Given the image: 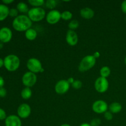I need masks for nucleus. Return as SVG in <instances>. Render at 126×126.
<instances>
[{
  "label": "nucleus",
  "mask_w": 126,
  "mask_h": 126,
  "mask_svg": "<svg viewBox=\"0 0 126 126\" xmlns=\"http://www.w3.org/2000/svg\"><path fill=\"white\" fill-rule=\"evenodd\" d=\"M82 86L83 84H82V81H81L80 80H75L73 83L71 84V86L76 90L80 89L81 88H82Z\"/></svg>",
  "instance_id": "nucleus-26"
},
{
  "label": "nucleus",
  "mask_w": 126,
  "mask_h": 126,
  "mask_svg": "<svg viewBox=\"0 0 126 126\" xmlns=\"http://www.w3.org/2000/svg\"><path fill=\"white\" fill-rule=\"evenodd\" d=\"M27 16L32 22H38L42 21L46 16L45 10L41 7H32L28 11Z\"/></svg>",
  "instance_id": "nucleus-4"
},
{
  "label": "nucleus",
  "mask_w": 126,
  "mask_h": 126,
  "mask_svg": "<svg viewBox=\"0 0 126 126\" xmlns=\"http://www.w3.org/2000/svg\"></svg>",
  "instance_id": "nucleus-43"
},
{
  "label": "nucleus",
  "mask_w": 126,
  "mask_h": 126,
  "mask_svg": "<svg viewBox=\"0 0 126 126\" xmlns=\"http://www.w3.org/2000/svg\"><path fill=\"white\" fill-rule=\"evenodd\" d=\"M94 87L96 91L99 93H105L109 87V82L107 78L100 76L95 81Z\"/></svg>",
  "instance_id": "nucleus-6"
},
{
  "label": "nucleus",
  "mask_w": 126,
  "mask_h": 126,
  "mask_svg": "<svg viewBox=\"0 0 126 126\" xmlns=\"http://www.w3.org/2000/svg\"><path fill=\"white\" fill-rule=\"evenodd\" d=\"M28 2L33 7H41L45 2L44 0H29Z\"/></svg>",
  "instance_id": "nucleus-22"
},
{
  "label": "nucleus",
  "mask_w": 126,
  "mask_h": 126,
  "mask_svg": "<svg viewBox=\"0 0 126 126\" xmlns=\"http://www.w3.org/2000/svg\"><path fill=\"white\" fill-rule=\"evenodd\" d=\"M18 11L17 9V8H12L9 10V16L11 17H17V16H18Z\"/></svg>",
  "instance_id": "nucleus-27"
},
{
  "label": "nucleus",
  "mask_w": 126,
  "mask_h": 126,
  "mask_svg": "<svg viewBox=\"0 0 126 126\" xmlns=\"http://www.w3.org/2000/svg\"><path fill=\"white\" fill-rule=\"evenodd\" d=\"M5 126H22V121L18 116L9 115L5 119Z\"/></svg>",
  "instance_id": "nucleus-14"
},
{
  "label": "nucleus",
  "mask_w": 126,
  "mask_h": 126,
  "mask_svg": "<svg viewBox=\"0 0 126 126\" xmlns=\"http://www.w3.org/2000/svg\"><path fill=\"white\" fill-rule=\"evenodd\" d=\"M122 105L119 103V102H113L108 107L109 111L113 114H117L119 113V112L121 111L122 110Z\"/></svg>",
  "instance_id": "nucleus-17"
},
{
  "label": "nucleus",
  "mask_w": 126,
  "mask_h": 126,
  "mask_svg": "<svg viewBox=\"0 0 126 126\" xmlns=\"http://www.w3.org/2000/svg\"><path fill=\"white\" fill-rule=\"evenodd\" d=\"M9 10L7 5L4 4H0V22L4 20L8 17L9 14Z\"/></svg>",
  "instance_id": "nucleus-16"
},
{
  "label": "nucleus",
  "mask_w": 126,
  "mask_h": 126,
  "mask_svg": "<svg viewBox=\"0 0 126 126\" xmlns=\"http://www.w3.org/2000/svg\"><path fill=\"white\" fill-rule=\"evenodd\" d=\"M57 1L55 0H47L46 2V6L47 8L50 10H54V8L56 7Z\"/></svg>",
  "instance_id": "nucleus-25"
},
{
  "label": "nucleus",
  "mask_w": 126,
  "mask_h": 126,
  "mask_svg": "<svg viewBox=\"0 0 126 126\" xmlns=\"http://www.w3.org/2000/svg\"><path fill=\"white\" fill-rule=\"evenodd\" d=\"M92 110L97 114L105 113L108 111V106L107 102L102 100H98L94 102L92 104Z\"/></svg>",
  "instance_id": "nucleus-8"
},
{
  "label": "nucleus",
  "mask_w": 126,
  "mask_h": 126,
  "mask_svg": "<svg viewBox=\"0 0 126 126\" xmlns=\"http://www.w3.org/2000/svg\"><path fill=\"white\" fill-rule=\"evenodd\" d=\"M79 126H91L90 124H88V123H82V124H81Z\"/></svg>",
  "instance_id": "nucleus-38"
},
{
  "label": "nucleus",
  "mask_w": 126,
  "mask_h": 126,
  "mask_svg": "<svg viewBox=\"0 0 126 126\" xmlns=\"http://www.w3.org/2000/svg\"><path fill=\"white\" fill-rule=\"evenodd\" d=\"M78 36L75 31L68 30L66 32V41L68 45L75 46L78 43Z\"/></svg>",
  "instance_id": "nucleus-13"
},
{
  "label": "nucleus",
  "mask_w": 126,
  "mask_h": 126,
  "mask_svg": "<svg viewBox=\"0 0 126 126\" xmlns=\"http://www.w3.org/2000/svg\"><path fill=\"white\" fill-rule=\"evenodd\" d=\"M22 81L23 84L27 87H32L34 86L37 81V76L35 73L27 71L22 78Z\"/></svg>",
  "instance_id": "nucleus-7"
},
{
  "label": "nucleus",
  "mask_w": 126,
  "mask_h": 126,
  "mask_svg": "<svg viewBox=\"0 0 126 126\" xmlns=\"http://www.w3.org/2000/svg\"><path fill=\"white\" fill-rule=\"evenodd\" d=\"M67 81H68V82H69V84H70V85H71L73 83L74 81H75V79H74L73 78L70 77V78H69L68 79Z\"/></svg>",
  "instance_id": "nucleus-35"
},
{
  "label": "nucleus",
  "mask_w": 126,
  "mask_h": 126,
  "mask_svg": "<svg viewBox=\"0 0 126 126\" xmlns=\"http://www.w3.org/2000/svg\"><path fill=\"white\" fill-rule=\"evenodd\" d=\"M124 62H125V64L126 65V56L125 57V59H124Z\"/></svg>",
  "instance_id": "nucleus-42"
},
{
  "label": "nucleus",
  "mask_w": 126,
  "mask_h": 126,
  "mask_svg": "<svg viewBox=\"0 0 126 126\" xmlns=\"http://www.w3.org/2000/svg\"><path fill=\"white\" fill-rule=\"evenodd\" d=\"M7 95V91H6V89L4 87H1L0 88V97L1 98H3L5 97Z\"/></svg>",
  "instance_id": "nucleus-31"
},
{
  "label": "nucleus",
  "mask_w": 126,
  "mask_h": 126,
  "mask_svg": "<svg viewBox=\"0 0 126 126\" xmlns=\"http://www.w3.org/2000/svg\"><path fill=\"white\" fill-rule=\"evenodd\" d=\"M61 18L65 21L70 20L73 18V14L69 11H65L61 13Z\"/></svg>",
  "instance_id": "nucleus-23"
},
{
  "label": "nucleus",
  "mask_w": 126,
  "mask_h": 126,
  "mask_svg": "<svg viewBox=\"0 0 126 126\" xmlns=\"http://www.w3.org/2000/svg\"><path fill=\"white\" fill-rule=\"evenodd\" d=\"M121 10L124 14H126V0L123 1L121 4Z\"/></svg>",
  "instance_id": "nucleus-32"
},
{
  "label": "nucleus",
  "mask_w": 126,
  "mask_h": 126,
  "mask_svg": "<svg viewBox=\"0 0 126 126\" xmlns=\"http://www.w3.org/2000/svg\"><path fill=\"white\" fill-rule=\"evenodd\" d=\"M32 21L27 15H19L14 19L12 27L17 32H23L32 28Z\"/></svg>",
  "instance_id": "nucleus-1"
},
{
  "label": "nucleus",
  "mask_w": 126,
  "mask_h": 126,
  "mask_svg": "<svg viewBox=\"0 0 126 126\" xmlns=\"http://www.w3.org/2000/svg\"><path fill=\"white\" fill-rule=\"evenodd\" d=\"M27 67L29 71L33 73H40L41 70L43 68L41 62L36 58H30L27 62Z\"/></svg>",
  "instance_id": "nucleus-5"
},
{
  "label": "nucleus",
  "mask_w": 126,
  "mask_h": 126,
  "mask_svg": "<svg viewBox=\"0 0 126 126\" xmlns=\"http://www.w3.org/2000/svg\"><path fill=\"white\" fill-rule=\"evenodd\" d=\"M61 13L57 10H50L46 14V20L47 22L50 25L57 23L61 19Z\"/></svg>",
  "instance_id": "nucleus-9"
},
{
  "label": "nucleus",
  "mask_w": 126,
  "mask_h": 126,
  "mask_svg": "<svg viewBox=\"0 0 126 126\" xmlns=\"http://www.w3.org/2000/svg\"><path fill=\"white\" fill-rule=\"evenodd\" d=\"M97 59L93 55H88L82 58L80 62L78 70L80 72H86L92 69L95 65Z\"/></svg>",
  "instance_id": "nucleus-3"
},
{
  "label": "nucleus",
  "mask_w": 126,
  "mask_h": 126,
  "mask_svg": "<svg viewBox=\"0 0 126 126\" xmlns=\"http://www.w3.org/2000/svg\"><path fill=\"white\" fill-rule=\"evenodd\" d=\"M20 60L18 56L14 54H9L4 59V66L9 71L13 72L19 68Z\"/></svg>",
  "instance_id": "nucleus-2"
},
{
  "label": "nucleus",
  "mask_w": 126,
  "mask_h": 126,
  "mask_svg": "<svg viewBox=\"0 0 126 126\" xmlns=\"http://www.w3.org/2000/svg\"><path fill=\"white\" fill-rule=\"evenodd\" d=\"M100 76L107 78L111 74L110 68L107 66H103L101 68L100 70Z\"/></svg>",
  "instance_id": "nucleus-21"
},
{
  "label": "nucleus",
  "mask_w": 126,
  "mask_h": 126,
  "mask_svg": "<svg viewBox=\"0 0 126 126\" xmlns=\"http://www.w3.org/2000/svg\"><path fill=\"white\" fill-rule=\"evenodd\" d=\"M4 80L3 78L0 76V88L3 87L4 85Z\"/></svg>",
  "instance_id": "nucleus-34"
},
{
  "label": "nucleus",
  "mask_w": 126,
  "mask_h": 126,
  "mask_svg": "<svg viewBox=\"0 0 126 126\" xmlns=\"http://www.w3.org/2000/svg\"><path fill=\"white\" fill-rule=\"evenodd\" d=\"M94 11L90 7H84L80 11V15L85 19H91L94 16Z\"/></svg>",
  "instance_id": "nucleus-15"
},
{
  "label": "nucleus",
  "mask_w": 126,
  "mask_h": 126,
  "mask_svg": "<svg viewBox=\"0 0 126 126\" xmlns=\"http://www.w3.org/2000/svg\"><path fill=\"white\" fill-rule=\"evenodd\" d=\"M44 71V69L43 68L41 70V72H40V73H43Z\"/></svg>",
  "instance_id": "nucleus-41"
},
{
  "label": "nucleus",
  "mask_w": 126,
  "mask_h": 126,
  "mask_svg": "<svg viewBox=\"0 0 126 126\" xmlns=\"http://www.w3.org/2000/svg\"><path fill=\"white\" fill-rule=\"evenodd\" d=\"M2 47H3V43L0 42V49H2Z\"/></svg>",
  "instance_id": "nucleus-39"
},
{
  "label": "nucleus",
  "mask_w": 126,
  "mask_h": 126,
  "mask_svg": "<svg viewBox=\"0 0 126 126\" xmlns=\"http://www.w3.org/2000/svg\"><path fill=\"white\" fill-rule=\"evenodd\" d=\"M21 97L24 100H28L32 97V91L30 87H25L21 91Z\"/></svg>",
  "instance_id": "nucleus-19"
},
{
  "label": "nucleus",
  "mask_w": 126,
  "mask_h": 126,
  "mask_svg": "<svg viewBox=\"0 0 126 126\" xmlns=\"http://www.w3.org/2000/svg\"><path fill=\"white\" fill-rule=\"evenodd\" d=\"M25 36L28 40L34 41L37 38L38 33H37L36 30H34V28H30L25 32Z\"/></svg>",
  "instance_id": "nucleus-18"
},
{
  "label": "nucleus",
  "mask_w": 126,
  "mask_h": 126,
  "mask_svg": "<svg viewBox=\"0 0 126 126\" xmlns=\"http://www.w3.org/2000/svg\"><path fill=\"white\" fill-rule=\"evenodd\" d=\"M12 32L8 27H2L0 29V42L7 43L12 39Z\"/></svg>",
  "instance_id": "nucleus-12"
},
{
  "label": "nucleus",
  "mask_w": 126,
  "mask_h": 126,
  "mask_svg": "<svg viewBox=\"0 0 126 126\" xmlns=\"http://www.w3.org/2000/svg\"><path fill=\"white\" fill-rule=\"evenodd\" d=\"M4 66V59L0 58V68Z\"/></svg>",
  "instance_id": "nucleus-37"
},
{
  "label": "nucleus",
  "mask_w": 126,
  "mask_h": 126,
  "mask_svg": "<svg viewBox=\"0 0 126 126\" xmlns=\"http://www.w3.org/2000/svg\"><path fill=\"white\" fill-rule=\"evenodd\" d=\"M101 120L98 118H94L90 123L91 126H100L101 124Z\"/></svg>",
  "instance_id": "nucleus-28"
},
{
  "label": "nucleus",
  "mask_w": 126,
  "mask_h": 126,
  "mask_svg": "<svg viewBox=\"0 0 126 126\" xmlns=\"http://www.w3.org/2000/svg\"><path fill=\"white\" fill-rule=\"evenodd\" d=\"M17 9L20 13L23 14H28L29 11V8H28V5L23 2H20L17 4Z\"/></svg>",
  "instance_id": "nucleus-20"
},
{
  "label": "nucleus",
  "mask_w": 126,
  "mask_h": 126,
  "mask_svg": "<svg viewBox=\"0 0 126 126\" xmlns=\"http://www.w3.org/2000/svg\"><path fill=\"white\" fill-rule=\"evenodd\" d=\"M104 118L107 121H111L113 118V113H111L110 111H107L104 113Z\"/></svg>",
  "instance_id": "nucleus-29"
},
{
  "label": "nucleus",
  "mask_w": 126,
  "mask_h": 126,
  "mask_svg": "<svg viewBox=\"0 0 126 126\" xmlns=\"http://www.w3.org/2000/svg\"><path fill=\"white\" fill-rule=\"evenodd\" d=\"M71 126L70 125V124H66V123H65V124H62L61 126Z\"/></svg>",
  "instance_id": "nucleus-40"
},
{
  "label": "nucleus",
  "mask_w": 126,
  "mask_h": 126,
  "mask_svg": "<svg viewBox=\"0 0 126 126\" xmlns=\"http://www.w3.org/2000/svg\"><path fill=\"white\" fill-rule=\"evenodd\" d=\"M2 3L5 5L9 4L12 3L14 2V0H2Z\"/></svg>",
  "instance_id": "nucleus-33"
},
{
  "label": "nucleus",
  "mask_w": 126,
  "mask_h": 126,
  "mask_svg": "<svg viewBox=\"0 0 126 126\" xmlns=\"http://www.w3.org/2000/svg\"><path fill=\"white\" fill-rule=\"evenodd\" d=\"M7 118V116H6V113L3 109L0 108V121L5 120Z\"/></svg>",
  "instance_id": "nucleus-30"
},
{
  "label": "nucleus",
  "mask_w": 126,
  "mask_h": 126,
  "mask_svg": "<svg viewBox=\"0 0 126 126\" xmlns=\"http://www.w3.org/2000/svg\"><path fill=\"white\" fill-rule=\"evenodd\" d=\"M70 84L67 80L61 79L58 81L55 86V91L59 95H63L69 91Z\"/></svg>",
  "instance_id": "nucleus-10"
},
{
  "label": "nucleus",
  "mask_w": 126,
  "mask_h": 126,
  "mask_svg": "<svg viewBox=\"0 0 126 126\" xmlns=\"http://www.w3.org/2000/svg\"><path fill=\"white\" fill-rule=\"evenodd\" d=\"M79 26V23L78 21L77 20L74 19L71 20L70 22V23L68 24V28L71 30L75 31V30L77 29L78 28Z\"/></svg>",
  "instance_id": "nucleus-24"
},
{
  "label": "nucleus",
  "mask_w": 126,
  "mask_h": 126,
  "mask_svg": "<svg viewBox=\"0 0 126 126\" xmlns=\"http://www.w3.org/2000/svg\"><path fill=\"white\" fill-rule=\"evenodd\" d=\"M32 109L27 103H22L17 108V115L20 119H27L30 116Z\"/></svg>",
  "instance_id": "nucleus-11"
},
{
  "label": "nucleus",
  "mask_w": 126,
  "mask_h": 126,
  "mask_svg": "<svg viewBox=\"0 0 126 126\" xmlns=\"http://www.w3.org/2000/svg\"><path fill=\"white\" fill-rule=\"evenodd\" d=\"M93 55H94V57L97 59H98V58L100 57V54L99 52H94V54H93Z\"/></svg>",
  "instance_id": "nucleus-36"
}]
</instances>
